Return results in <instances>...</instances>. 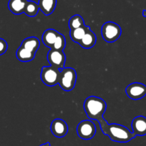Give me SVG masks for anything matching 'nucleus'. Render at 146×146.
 <instances>
[{
  "mask_svg": "<svg viewBox=\"0 0 146 146\" xmlns=\"http://www.w3.org/2000/svg\"><path fill=\"white\" fill-rule=\"evenodd\" d=\"M100 127L104 135H108L111 140L117 143H128L136 136L126 127L116 123L108 124L106 121Z\"/></svg>",
  "mask_w": 146,
  "mask_h": 146,
  "instance_id": "1",
  "label": "nucleus"
},
{
  "mask_svg": "<svg viewBox=\"0 0 146 146\" xmlns=\"http://www.w3.org/2000/svg\"><path fill=\"white\" fill-rule=\"evenodd\" d=\"M106 107L107 104L105 100L96 96L88 97L84 103V108L87 117L91 120H97L99 124L105 121L104 115Z\"/></svg>",
  "mask_w": 146,
  "mask_h": 146,
  "instance_id": "2",
  "label": "nucleus"
},
{
  "mask_svg": "<svg viewBox=\"0 0 146 146\" xmlns=\"http://www.w3.org/2000/svg\"><path fill=\"white\" fill-rule=\"evenodd\" d=\"M76 72L72 67H64L61 70L58 84L66 92L71 91L76 83Z\"/></svg>",
  "mask_w": 146,
  "mask_h": 146,
  "instance_id": "3",
  "label": "nucleus"
},
{
  "mask_svg": "<svg viewBox=\"0 0 146 146\" xmlns=\"http://www.w3.org/2000/svg\"><path fill=\"white\" fill-rule=\"evenodd\" d=\"M121 27L113 21H107L101 27V35L107 42L117 41L121 37Z\"/></svg>",
  "mask_w": 146,
  "mask_h": 146,
  "instance_id": "4",
  "label": "nucleus"
},
{
  "mask_svg": "<svg viewBox=\"0 0 146 146\" xmlns=\"http://www.w3.org/2000/svg\"><path fill=\"white\" fill-rule=\"evenodd\" d=\"M61 70L54 66H44L41 69V79L44 84L48 87H54L58 84Z\"/></svg>",
  "mask_w": 146,
  "mask_h": 146,
  "instance_id": "5",
  "label": "nucleus"
},
{
  "mask_svg": "<svg viewBox=\"0 0 146 146\" xmlns=\"http://www.w3.org/2000/svg\"><path fill=\"white\" fill-rule=\"evenodd\" d=\"M78 137L83 140H91L95 136L96 127L92 121L89 120H83L78 125L76 128Z\"/></svg>",
  "mask_w": 146,
  "mask_h": 146,
  "instance_id": "6",
  "label": "nucleus"
},
{
  "mask_svg": "<svg viewBox=\"0 0 146 146\" xmlns=\"http://www.w3.org/2000/svg\"><path fill=\"white\" fill-rule=\"evenodd\" d=\"M47 60L50 65L54 66L59 70L64 68L66 62V55L63 50L50 49L47 54Z\"/></svg>",
  "mask_w": 146,
  "mask_h": 146,
  "instance_id": "7",
  "label": "nucleus"
},
{
  "mask_svg": "<svg viewBox=\"0 0 146 146\" xmlns=\"http://www.w3.org/2000/svg\"><path fill=\"white\" fill-rule=\"evenodd\" d=\"M125 93L132 100H140L146 95V85L140 82L131 83L125 89Z\"/></svg>",
  "mask_w": 146,
  "mask_h": 146,
  "instance_id": "8",
  "label": "nucleus"
},
{
  "mask_svg": "<svg viewBox=\"0 0 146 146\" xmlns=\"http://www.w3.org/2000/svg\"><path fill=\"white\" fill-rule=\"evenodd\" d=\"M51 131L52 134L56 137H63L66 135L68 131V127L67 123L61 118H56L51 123Z\"/></svg>",
  "mask_w": 146,
  "mask_h": 146,
  "instance_id": "9",
  "label": "nucleus"
},
{
  "mask_svg": "<svg viewBox=\"0 0 146 146\" xmlns=\"http://www.w3.org/2000/svg\"><path fill=\"white\" fill-rule=\"evenodd\" d=\"M133 133L135 135L143 136L146 135V117L144 116H137L132 121Z\"/></svg>",
  "mask_w": 146,
  "mask_h": 146,
  "instance_id": "10",
  "label": "nucleus"
},
{
  "mask_svg": "<svg viewBox=\"0 0 146 146\" xmlns=\"http://www.w3.org/2000/svg\"><path fill=\"white\" fill-rule=\"evenodd\" d=\"M59 32L53 29H48L42 35V42L44 44L50 49H53Z\"/></svg>",
  "mask_w": 146,
  "mask_h": 146,
  "instance_id": "11",
  "label": "nucleus"
},
{
  "mask_svg": "<svg viewBox=\"0 0 146 146\" xmlns=\"http://www.w3.org/2000/svg\"><path fill=\"white\" fill-rule=\"evenodd\" d=\"M96 43V36L95 33L91 30V29H89L78 44L83 48L90 49L92 48Z\"/></svg>",
  "mask_w": 146,
  "mask_h": 146,
  "instance_id": "12",
  "label": "nucleus"
},
{
  "mask_svg": "<svg viewBox=\"0 0 146 146\" xmlns=\"http://www.w3.org/2000/svg\"><path fill=\"white\" fill-rule=\"evenodd\" d=\"M27 2L28 0H9L8 7L13 14L18 15L24 13Z\"/></svg>",
  "mask_w": 146,
  "mask_h": 146,
  "instance_id": "13",
  "label": "nucleus"
},
{
  "mask_svg": "<svg viewBox=\"0 0 146 146\" xmlns=\"http://www.w3.org/2000/svg\"><path fill=\"white\" fill-rule=\"evenodd\" d=\"M57 0H38V7L45 15L48 16L52 14L55 10Z\"/></svg>",
  "mask_w": 146,
  "mask_h": 146,
  "instance_id": "14",
  "label": "nucleus"
},
{
  "mask_svg": "<svg viewBox=\"0 0 146 146\" xmlns=\"http://www.w3.org/2000/svg\"><path fill=\"white\" fill-rule=\"evenodd\" d=\"M21 47L35 53L37 52L40 47V41L37 37H27L25 40H23L21 42Z\"/></svg>",
  "mask_w": 146,
  "mask_h": 146,
  "instance_id": "15",
  "label": "nucleus"
},
{
  "mask_svg": "<svg viewBox=\"0 0 146 146\" xmlns=\"http://www.w3.org/2000/svg\"><path fill=\"white\" fill-rule=\"evenodd\" d=\"M89 29L90 27L84 24L81 27L71 29L70 31V37L71 40L78 44Z\"/></svg>",
  "mask_w": 146,
  "mask_h": 146,
  "instance_id": "16",
  "label": "nucleus"
},
{
  "mask_svg": "<svg viewBox=\"0 0 146 146\" xmlns=\"http://www.w3.org/2000/svg\"><path fill=\"white\" fill-rule=\"evenodd\" d=\"M35 53L32 52L21 46L19 47L16 52L17 58L22 62H28L31 61L35 57Z\"/></svg>",
  "mask_w": 146,
  "mask_h": 146,
  "instance_id": "17",
  "label": "nucleus"
},
{
  "mask_svg": "<svg viewBox=\"0 0 146 146\" xmlns=\"http://www.w3.org/2000/svg\"><path fill=\"white\" fill-rule=\"evenodd\" d=\"M39 7L37 3L34 1H28L24 9V14L30 17H34L38 14Z\"/></svg>",
  "mask_w": 146,
  "mask_h": 146,
  "instance_id": "18",
  "label": "nucleus"
},
{
  "mask_svg": "<svg viewBox=\"0 0 146 146\" xmlns=\"http://www.w3.org/2000/svg\"><path fill=\"white\" fill-rule=\"evenodd\" d=\"M84 24H84V19L79 14L74 15L70 18L69 21H68V27H69L71 30L81 27Z\"/></svg>",
  "mask_w": 146,
  "mask_h": 146,
  "instance_id": "19",
  "label": "nucleus"
},
{
  "mask_svg": "<svg viewBox=\"0 0 146 146\" xmlns=\"http://www.w3.org/2000/svg\"><path fill=\"white\" fill-rule=\"evenodd\" d=\"M66 47V39L65 37L62 34L59 33L58 37H57L56 42L54 44L53 49L58 50H64Z\"/></svg>",
  "mask_w": 146,
  "mask_h": 146,
  "instance_id": "20",
  "label": "nucleus"
},
{
  "mask_svg": "<svg viewBox=\"0 0 146 146\" xmlns=\"http://www.w3.org/2000/svg\"><path fill=\"white\" fill-rule=\"evenodd\" d=\"M8 48V44L7 42L2 38H0V55H2L3 54L7 52Z\"/></svg>",
  "mask_w": 146,
  "mask_h": 146,
  "instance_id": "21",
  "label": "nucleus"
},
{
  "mask_svg": "<svg viewBox=\"0 0 146 146\" xmlns=\"http://www.w3.org/2000/svg\"><path fill=\"white\" fill-rule=\"evenodd\" d=\"M40 146H51V145H50V143L48 142V143H44V144L41 145Z\"/></svg>",
  "mask_w": 146,
  "mask_h": 146,
  "instance_id": "22",
  "label": "nucleus"
},
{
  "mask_svg": "<svg viewBox=\"0 0 146 146\" xmlns=\"http://www.w3.org/2000/svg\"><path fill=\"white\" fill-rule=\"evenodd\" d=\"M143 16L144 17H146V10L145 9L143 11Z\"/></svg>",
  "mask_w": 146,
  "mask_h": 146,
  "instance_id": "23",
  "label": "nucleus"
}]
</instances>
